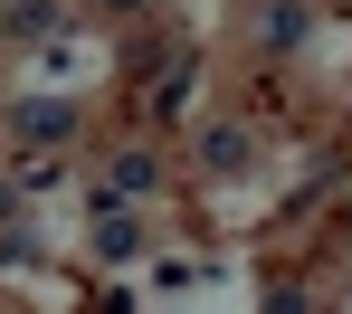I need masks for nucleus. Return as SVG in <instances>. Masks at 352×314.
<instances>
[{
	"label": "nucleus",
	"mask_w": 352,
	"mask_h": 314,
	"mask_svg": "<svg viewBox=\"0 0 352 314\" xmlns=\"http://www.w3.org/2000/svg\"><path fill=\"white\" fill-rule=\"evenodd\" d=\"M67 124H76L67 105H19V133H29V143H67Z\"/></svg>",
	"instance_id": "1"
},
{
	"label": "nucleus",
	"mask_w": 352,
	"mask_h": 314,
	"mask_svg": "<svg viewBox=\"0 0 352 314\" xmlns=\"http://www.w3.org/2000/svg\"><path fill=\"white\" fill-rule=\"evenodd\" d=\"M200 162H210V172H238V162H248V143H238L229 124H210V143H200Z\"/></svg>",
	"instance_id": "2"
},
{
	"label": "nucleus",
	"mask_w": 352,
	"mask_h": 314,
	"mask_svg": "<svg viewBox=\"0 0 352 314\" xmlns=\"http://www.w3.org/2000/svg\"><path fill=\"white\" fill-rule=\"evenodd\" d=\"M0 219H10V181H0Z\"/></svg>",
	"instance_id": "3"
},
{
	"label": "nucleus",
	"mask_w": 352,
	"mask_h": 314,
	"mask_svg": "<svg viewBox=\"0 0 352 314\" xmlns=\"http://www.w3.org/2000/svg\"><path fill=\"white\" fill-rule=\"evenodd\" d=\"M115 10H133V0H115Z\"/></svg>",
	"instance_id": "4"
}]
</instances>
